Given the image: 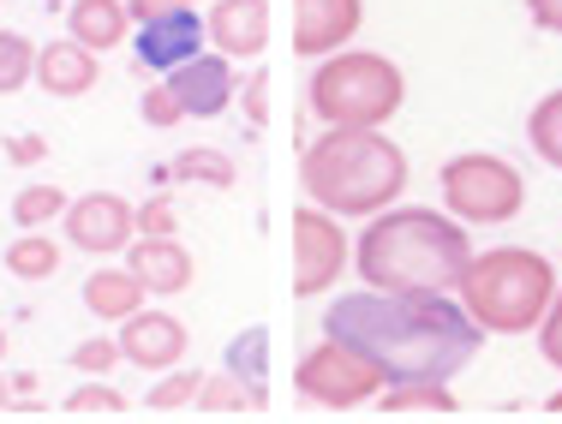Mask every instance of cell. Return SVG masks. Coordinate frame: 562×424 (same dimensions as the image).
<instances>
[{
	"instance_id": "cell-1",
	"label": "cell",
	"mask_w": 562,
	"mask_h": 424,
	"mask_svg": "<svg viewBox=\"0 0 562 424\" xmlns=\"http://www.w3.org/2000/svg\"><path fill=\"white\" fill-rule=\"evenodd\" d=\"M324 335L371 359L383 382H454L485 347V329L454 294H383V287L329 299Z\"/></svg>"
},
{
	"instance_id": "cell-2",
	"label": "cell",
	"mask_w": 562,
	"mask_h": 424,
	"mask_svg": "<svg viewBox=\"0 0 562 424\" xmlns=\"http://www.w3.org/2000/svg\"><path fill=\"white\" fill-rule=\"evenodd\" d=\"M467 263H473L467 221H454L449 209H425V204L378 209L366 221V233L353 240L359 282L383 287V294H454Z\"/></svg>"
},
{
	"instance_id": "cell-3",
	"label": "cell",
	"mask_w": 562,
	"mask_h": 424,
	"mask_svg": "<svg viewBox=\"0 0 562 424\" xmlns=\"http://www.w3.org/2000/svg\"><path fill=\"white\" fill-rule=\"evenodd\" d=\"M305 204L329 216H378L407 192V156L378 126H329L300 156Z\"/></svg>"
},
{
	"instance_id": "cell-4",
	"label": "cell",
	"mask_w": 562,
	"mask_h": 424,
	"mask_svg": "<svg viewBox=\"0 0 562 424\" xmlns=\"http://www.w3.org/2000/svg\"><path fill=\"white\" fill-rule=\"evenodd\" d=\"M454 299L485 335H527L557 299V263L532 245H491L461 270Z\"/></svg>"
},
{
	"instance_id": "cell-5",
	"label": "cell",
	"mask_w": 562,
	"mask_h": 424,
	"mask_svg": "<svg viewBox=\"0 0 562 424\" xmlns=\"http://www.w3.org/2000/svg\"><path fill=\"white\" fill-rule=\"evenodd\" d=\"M401 102H407L401 66L371 48H336L305 78V108L324 126H390Z\"/></svg>"
},
{
	"instance_id": "cell-6",
	"label": "cell",
	"mask_w": 562,
	"mask_h": 424,
	"mask_svg": "<svg viewBox=\"0 0 562 424\" xmlns=\"http://www.w3.org/2000/svg\"><path fill=\"white\" fill-rule=\"evenodd\" d=\"M443 209L454 221H473V228H503L527 209V180L515 174V162L491 150H467L443 162Z\"/></svg>"
},
{
	"instance_id": "cell-7",
	"label": "cell",
	"mask_w": 562,
	"mask_h": 424,
	"mask_svg": "<svg viewBox=\"0 0 562 424\" xmlns=\"http://www.w3.org/2000/svg\"><path fill=\"white\" fill-rule=\"evenodd\" d=\"M293 389L305 394L312 406H329V413H347V406H366L378 401L383 389V370L371 359H359L353 347H341V341H317L312 353H300V365H293Z\"/></svg>"
},
{
	"instance_id": "cell-8",
	"label": "cell",
	"mask_w": 562,
	"mask_h": 424,
	"mask_svg": "<svg viewBox=\"0 0 562 424\" xmlns=\"http://www.w3.org/2000/svg\"><path fill=\"white\" fill-rule=\"evenodd\" d=\"M347 257H353V245L341 233V216H329L317 204L293 209V294L300 299L329 294L336 275L347 270Z\"/></svg>"
},
{
	"instance_id": "cell-9",
	"label": "cell",
	"mask_w": 562,
	"mask_h": 424,
	"mask_svg": "<svg viewBox=\"0 0 562 424\" xmlns=\"http://www.w3.org/2000/svg\"><path fill=\"white\" fill-rule=\"evenodd\" d=\"M60 233H66V245H78L85 257H120V251L138 240V209L120 192H85V197L66 204Z\"/></svg>"
},
{
	"instance_id": "cell-10",
	"label": "cell",
	"mask_w": 562,
	"mask_h": 424,
	"mask_svg": "<svg viewBox=\"0 0 562 424\" xmlns=\"http://www.w3.org/2000/svg\"><path fill=\"white\" fill-rule=\"evenodd\" d=\"M204 43H210V31H204V12L198 7L138 19V36H132L144 72H173V66H186L192 55H204Z\"/></svg>"
},
{
	"instance_id": "cell-11",
	"label": "cell",
	"mask_w": 562,
	"mask_h": 424,
	"mask_svg": "<svg viewBox=\"0 0 562 424\" xmlns=\"http://www.w3.org/2000/svg\"><path fill=\"white\" fill-rule=\"evenodd\" d=\"M114 341H120V359L138 370H156V377L186 365V353H192V335H186V323L173 311H132Z\"/></svg>"
},
{
	"instance_id": "cell-12",
	"label": "cell",
	"mask_w": 562,
	"mask_h": 424,
	"mask_svg": "<svg viewBox=\"0 0 562 424\" xmlns=\"http://www.w3.org/2000/svg\"><path fill=\"white\" fill-rule=\"evenodd\" d=\"M162 78H168L173 96H180L186 121H216V114L234 108L239 84H246V78H234V60L227 55H192L186 66H173Z\"/></svg>"
},
{
	"instance_id": "cell-13",
	"label": "cell",
	"mask_w": 562,
	"mask_h": 424,
	"mask_svg": "<svg viewBox=\"0 0 562 424\" xmlns=\"http://www.w3.org/2000/svg\"><path fill=\"white\" fill-rule=\"evenodd\" d=\"M366 24V0H293V48L305 60H324L347 48Z\"/></svg>"
},
{
	"instance_id": "cell-14",
	"label": "cell",
	"mask_w": 562,
	"mask_h": 424,
	"mask_svg": "<svg viewBox=\"0 0 562 424\" xmlns=\"http://www.w3.org/2000/svg\"><path fill=\"white\" fill-rule=\"evenodd\" d=\"M126 270L144 282V294H186L192 287V275H198V263H192V251H186L173 233H138V240L126 245Z\"/></svg>"
},
{
	"instance_id": "cell-15",
	"label": "cell",
	"mask_w": 562,
	"mask_h": 424,
	"mask_svg": "<svg viewBox=\"0 0 562 424\" xmlns=\"http://www.w3.org/2000/svg\"><path fill=\"white\" fill-rule=\"evenodd\" d=\"M204 31L216 43V55L227 60H251L270 43V0H210Z\"/></svg>"
},
{
	"instance_id": "cell-16",
	"label": "cell",
	"mask_w": 562,
	"mask_h": 424,
	"mask_svg": "<svg viewBox=\"0 0 562 424\" xmlns=\"http://www.w3.org/2000/svg\"><path fill=\"white\" fill-rule=\"evenodd\" d=\"M97 78H102L97 48L72 43V36H60V43H43V48H36V78H31V84H43L48 96H60V102L90 96V90H97Z\"/></svg>"
},
{
	"instance_id": "cell-17",
	"label": "cell",
	"mask_w": 562,
	"mask_h": 424,
	"mask_svg": "<svg viewBox=\"0 0 562 424\" xmlns=\"http://www.w3.org/2000/svg\"><path fill=\"white\" fill-rule=\"evenodd\" d=\"M66 36L97 48V55H109V48H120L132 36L126 0H72V7H66Z\"/></svg>"
},
{
	"instance_id": "cell-18",
	"label": "cell",
	"mask_w": 562,
	"mask_h": 424,
	"mask_svg": "<svg viewBox=\"0 0 562 424\" xmlns=\"http://www.w3.org/2000/svg\"><path fill=\"white\" fill-rule=\"evenodd\" d=\"M85 311L102 323H126L132 311H144V282L132 270H90L85 275Z\"/></svg>"
},
{
	"instance_id": "cell-19",
	"label": "cell",
	"mask_w": 562,
	"mask_h": 424,
	"mask_svg": "<svg viewBox=\"0 0 562 424\" xmlns=\"http://www.w3.org/2000/svg\"><path fill=\"white\" fill-rule=\"evenodd\" d=\"M222 365L234 370V377L246 382L251 394H258V406H270V329H263V323L239 329V335L227 341Z\"/></svg>"
},
{
	"instance_id": "cell-20",
	"label": "cell",
	"mask_w": 562,
	"mask_h": 424,
	"mask_svg": "<svg viewBox=\"0 0 562 424\" xmlns=\"http://www.w3.org/2000/svg\"><path fill=\"white\" fill-rule=\"evenodd\" d=\"M378 413H425V419H443V413H461L449 394V382H383L378 389Z\"/></svg>"
},
{
	"instance_id": "cell-21",
	"label": "cell",
	"mask_w": 562,
	"mask_h": 424,
	"mask_svg": "<svg viewBox=\"0 0 562 424\" xmlns=\"http://www.w3.org/2000/svg\"><path fill=\"white\" fill-rule=\"evenodd\" d=\"M168 168H173V180H198L210 192H234L239 185V162L227 150H216V144H186Z\"/></svg>"
},
{
	"instance_id": "cell-22",
	"label": "cell",
	"mask_w": 562,
	"mask_h": 424,
	"mask_svg": "<svg viewBox=\"0 0 562 424\" xmlns=\"http://www.w3.org/2000/svg\"><path fill=\"white\" fill-rule=\"evenodd\" d=\"M7 270L19 275V282H55L60 240H48L43 228H19V240L7 245Z\"/></svg>"
},
{
	"instance_id": "cell-23",
	"label": "cell",
	"mask_w": 562,
	"mask_h": 424,
	"mask_svg": "<svg viewBox=\"0 0 562 424\" xmlns=\"http://www.w3.org/2000/svg\"><path fill=\"white\" fill-rule=\"evenodd\" d=\"M527 144H532V156H539L544 168L562 174V90H551V96L527 114Z\"/></svg>"
},
{
	"instance_id": "cell-24",
	"label": "cell",
	"mask_w": 562,
	"mask_h": 424,
	"mask_svg": "<svg viewBox=\"0 0 562 424\" xmlns=\"http://www.w3.org/2000/svg\"><path fill=\"white\" fill-rule=\"evenodd\" d=\"M192 406H198V413H216V419H222V413H263L258 394H251L227 365L216 370V377H204V389H198V401H192Z\"/></svg>"
},
{
	"instance_id": "cell-25",
	"label": "cell",
	"mask_w": 562,
	"mask_h": 424,
	"mask_svg": "<svg viewBox=\"0 0 562 424\" xmlns=\"http://www.w3.org/2000/svg\"><path fill=\"white\" fill-rule=\"evenodd\" d=\"M66 204H72V197L60 192V185H24L19 197H12V221H19V228H48V221H60L66 216Z\"/></svg>"
},
{
	"instance_id": "cell-26",
	"label": "cell",
	"mask_w": 562,
	"mask_h": 424,
	"mask_svg": "<svg viewBox=\"0 0 562 424\" xmlns=\"http://www.w3.org/2000/svg\"><path fill=\"white\" fill-rule=\"evenodd\" d=\"M36 78V43L19 31H0V96H19Z\"/></svg>"
},
{
	"instance_id": "cell-27",
	"label": "cell",
	"mask_w": 562,
	"mask_h": 424,
	"mask_svg": "<svg viewBox=\"0 0 562 424\" xmlns=\"http://www.w3.org/2000/svg\"><path fill=\"white\" fill-rule=\"evenodd\" d=\"M198 389H204V370H198V365H173V370H162V382L144 394V406H150V413H180V406L198 401Z\"/></svg>"
},
{
	"instance_id": "cell-28",
	"label": "cell",
	"mask_w": 562,
	"mask_h": 424,
	"mask_svg": "<svg viewBox=\"0 0 562 424\" xmlns=\"http://www.w3.org/2000/svg\"><path fill=\"white\" fill-rule=\"evenodd\" d=\"M66 413H72V419H120V413H126V394L109 389L102 377H90L85 389L66 394Z\"/></svg>"
},
{
	"instance_id": "cell-29",
	"label": "cell",
	"mask_w": 562,
	"mask_h": 424,
	"mask_svg": "<svg viewBox=\"0 0 562 424\" xmlns=\"http://www.w3.org/2000/svg\"><path fill=\"white\" fill-rule=\"evenodd\" d=\"M138 114H144V126H156V131L186 126V108H180V96L168 90V78H156V84L138 96Z\"/></svg>"
},
{
	"instance_id": "cell-30",
	"label": "cell",
	"mask_w": 562,
	"mask_h": 424,
	"mask_svg": "<svg viewBox=\"0 0 562 424\" xmlns=\"http://www.w3.org/2000/svg\"><path fill=\"white\" fill-rule=\"evenodd\" d=\"M114 365H126L114 335H90V341H78V347H72V370H85V377H109Z\"/></svg>"
},
{
	"instance_id": "cell-31",
	"label": "cell",
	"mask_w": 562,
	"mask_h": 424,
	"mask_svg": "<svg viewBox=\"0 0 562 424\" xmlns=\"http://www.w3.org/2000/svg\"><path fill=\"white\" fill-rule=\"evenodd\" d=\"M539 353H544V365H557L562 370V282H557V299H551V311L539 317Z\"/></svg>"
},
{
	"instance_id": "cell-32",
	"label": "cell",
	"mask_w": 562,
	"mask_h": 424,
	"mask_svg": "<svg viewBox=\"0 0 562 424\" xmlns=\"http://www.w3.org/2000/svg\"><path fill=\"white\" fill-rule=\"evenodd\" d=\"M239 102H246L251 126H270V72H251L246 84H239Z\"/></svg>"
},
{
	"instance_id": "cell-33",
	"label": "cell",
	"mask_w": 562,
	"mask_h": 424,
	"mask_svg": "<svg viewBox=\"0 0 562 424\" xmlns=\"http://www.w3.org/2000/svg\"><path fill=\"white\" fill-rule=\"evenodd\" d=\"M180 228V216H173L168 197H150V204H138V233H173Z\"/></svg>"
},
{
	"instance_id": "cell-34",
	"label": "cell",
	"mask_w": 562,
	"mask_h": 424,
	"mask_svg": "<svg viewBox=\"0 0 562 424\" xmlns=\"http://www.w3.org/2000/svg\"><path fill=\"white\" fill-rule=\"evenodd\" d=\"M527 12H532V24H539V31L562 36V0H527Z\"/></svg>"
},
{
	"instance_id": "cell-35",
	"label": "cell",
	"mask_w": 562,
	"mask_h": 424,
	"mask_svg": "<svg viewBox=\"0 0 562 424\" xmlns=\"http://www.w3.org/2000/svg\"><path fill=\"white\" fill-rule=\"evenodd\" d=\"M7 156H12L19 168H31V162H43V156H48V144H43V138H12Z\"/></svg>"
},
{
	"instance_id": "cell-36",
	"label": "cell",
	"mask_w": 562,
	"mask_h": 424,
	"mask_svg": "<svg viewBox=\"0 0 562 424\" xmlns=\"http://www.w3.org/2000/svg\"><path fill=\"white\" fill-rule=\"evenodd\" d=\"M180 7H192V0H126L132 24H138V19H156V12H180Z\"/></svg>"
},
{
	"instance_id": "cell-37",
	"label": "cell",
	"mask_w": 562,
	"mask_h": 424,
	"mask_svg": "<svg viewBox=\"0 0 562 424\" xmlns=\"http://www.w3.org/2000/svg\"><path fill=\"white\" fill-rule=\"evenodd\" d=\"M7 406H12V382L0 377V413H7Z\"/></svg>"
},
{
	"instance_id": "cell-38",
	"label": "cell",
	"mask_w": 562,
	"mask_h": 424,
	"mask_svg": "<svg viewBox=\"0 0 562 424\" xmlns=\"http://www.w3.org/2000/svg\"><path fill=\"white\" fill-rule=\"evenodd\" d=\"M544 413H557V419H562V389L551 394V401H544Z\"/></svg>"
},
{
	"instance_id": "cell-39",
	"label": "cell",
	"mask_w": 562,
	"mask_h": 424,
	"mask_svg": "<svg viewBox=\"0 0 562 424\" xmlns=\"http://www.w3.org/2000/svg\"><path fill=\"white\" fill-rule=\"evenodd\" d=\"M0 359H7V329H0Z\"/></svg>"
}]
</instances>
